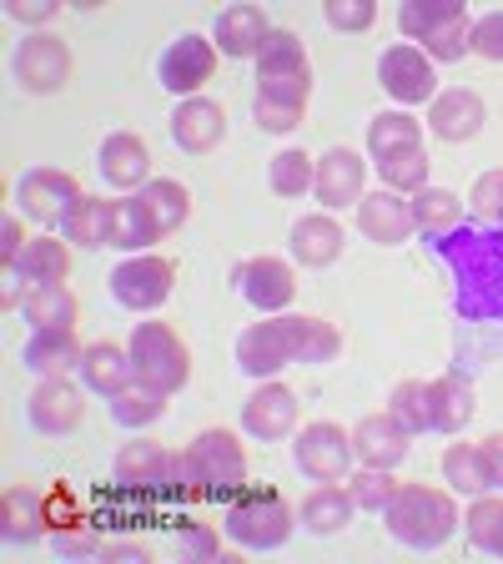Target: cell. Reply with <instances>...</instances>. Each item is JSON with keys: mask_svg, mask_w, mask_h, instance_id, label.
Masks as SVG:
<instances>
[{"mask_svg": "<svg viewBox=\"0 0 503 564\" xmlns=\"http://www.w3.org/2000/svg\"><path fill=\"white\" fill-rule=\"evenodd\" d=\"M383 524L387 534L408 550L428 554V550H444L448 540L458 534V505H453V489H434V484H403L393 494V505L383 509Z\"/></svg>", "mask_w": 503, "mask_h": 564, "instance_id": "6da1fadb", "label": "cell"}, {"mask_svg": "<svg viewBox=\"0 0 503 564\" xmlns=\"http://www.w3.org/2000/svg\"><path fill=\"white\" fill-rule=\"evenodd\" d=\"M222 529H227V540L232 544L267 554V550H282V544L293 540L297 509L287 505L277 489H237L232 499H227Z\"/></svg>", "mask_w": 503, "mask_h": 564, "instance_id": "7a4b0ae2", "label": "cell"}, {"mask_svg": "<svg viewBox=\"0 0 503 564\" xmlns=\"http://www.w3.org/2000/svg\"><path fill=\"white\" fill-rule=\"evenodd\" d=\"M258 96L282 101V106H303L307 111V96H313V61H307L297 31H287V25H272L262 51H258Z\"/></svg>", "mask_w": 503, "mask_h": 564, "instance_id": "3957f363", "label": "cell"}, {"mask_svg": "<svg viewBox=\"0 0 503 564\" xmlns=\"http://www.w3.org/2000/svg\"><path fill=\"white\" fill-rule=\"evenodd\" d=\"M131 364H136V378L141 383L162 388L166 399L172 393H182L192 378V352L187 343L176 338V328H166V323H136L131 328Z\"/></svg>", "mask_w": 503, "mask_h": 564, "instance_id": "277c9868", "label": "cell"}, {"mask_svg": "<svg viewBox=\"0 0 503 564\" xmlns=\"http://www.w3.org/2000/svg\"><path fill=\"white\" fill-rule=\"evenodd\" d=\"M293 464H297V474L313 484H348V474L358 469L352 434L332 419L303 423V434H293Z\"/></svg>", "mask_w": 503, "mask_h": 564, "instance_id": "5b68a950", "label": "cell"}, {"mask_svg": "<svg viewBox=\"0 0 503 564\" xmlns=\"http://www.w3.org/2000/svg\"><path fill=\"white\" fill-rule=\"evenodd\" d=\"M70 70H76V61H70V46L61 41L56 31H31L15 46L11 56V76L21 91L31 96H56L70 86Z\"/></svg>", "mask_w": 503, "mask_h": 564, "instance_id": "8992f818", "label": "cell"}, {"mask_svg": "<svg viewBox=\"0 0 503 564\" xmlns=\"http://www.w3.org/2000/svg\"><path fill=\"white\" fill-rule=\"evenodd\" d=\"M187 454H192L201 494L232 499L237 489H247V448L237 444V434H227V429H201L187 444Z\"/></svg>", "mask_w": 503, "mask_h": 564, "instance_id": "52a82bcc", "label": "cell"}, {"mask_svg": "<svg viewBox=\"0 0 503 564\" xmlns=\"http://www.w3.org/2000/svg\"><path fill=\"white\" fill-rule=\"evenodd\" d=\"M172 288H176V262L156 258V252H131L111 272V297L127 313H156L172 297Z\"/></svg>", "mask_w": 503, "mask_h": 564, "instance_id": "ba28073f", "label": "cell"}, {"mask_svg": "<svg viewBox=\"0 0 503 564\" xmlns=\"http://www.w3.org/2000/svg\"><path fill=\"white\" fill-rule=\"evenodd\" d=\"M217 61H222V51H217V41L211 35H197V31H182L172 41V46L156 56V82L166 86L172 96H201V86L217 76Z\"/></svg>", "mask_w": 503, "mask_h": 564, "instance_id": "9c48e42d", "label": "cell"}, {"mask_svg": "<svg viewBox=\"0 0 503 564\" xmlns=\"http://www.w3.org/2000/svg\"><path fill=\"white\" fill-rule=\"evenodd\" d=\"M81 197L86 192L76 187V176L61 172V166H31V172H21V182H15V212L41 227H61Z\"/></svg>", "mask_w": 503, "mask_h": 564, "instance_id": "30bf717a", "label": "cell"}, {"mask_svg": "<svg viewBox=\"0 0 503 564\" xmlns=\"http://www.w3.org/2000/svg\"><path fill=\"white\" fill-rule=\"evenodd\" d=\"M378 82L398 106H423L438 96V66L428 61V51L413 46V41H398L378 56Z\"/></svg>", "mask_w": 503, "mask_h": 564, "instance_id": "8fae6325", "label": "cell"}, {"mask_svg": "<svg viewBox=\"0 0 503 564\" xmlns=\"http://www.w3.org/2000/svg\"><path fill=\"white\" fill-rule=\"evenodd\" d=\"M232 282H237V293H242V303L247 307H258L262 317H277L282 307H293V297H297V268L293 262H282V258H247L242 268L232 272Z\"/></svg>", "mask_w": 503, "mask_h": 564, "instance_id": "7c38bea8", "label": "cell"}, {"mask_svg": "<svg viewBox=\"0 0 503 564\" xmlns=\"http://www.w3.org/2000/svg\"><path fill=\"white\" fill-rule=\"evenodd\" d=\"M297 419H303V409H297V393L282 383H258L252 393H247L242 403V434L258 438V444H277V438H293L297 434Z\"/></svg>", "mask_w": 503, "mask_h": 564, "instance_id": "4fadbf2b", "label": "cell"}, {"mask_svg": "<svg viewBox=\"0 0 503 564\" xmlns=\"http://www.w3.org/2000/svg\"><path fill=\"white\" fill-rule=\"evenodd\" d=\"M237 368H242L247 378H258V383H267V378H277L282 368H293V338H287V317H262V323H252V328H242V338H237Z\"/></svg>", "mask_w": 503, "mask_h": 564, "instance_id": "5bb4252c", "label": "cell"}, {"mask_svg": "<svg viewBox=\"0 0 503 564\" xmlns=\"http://www.w3.org/2000/svg\"><path fill=\"white\" fill-rule=\"evenodd\" d=\"M25 419H31L35 434L61 438V434H70V429H81L86 393L70 383V378H41V383H35V393L25 399Z\"/></svg>", "mask_w": 503, "mask_h": 564, "instance_id": "9a60e30c", "label": "cell"}, {"mask_svg": "<svg viewBox=\"0 0 503 564\" xmlns=\"http://www.w3.org/2000/svg\"><path fill=\"white\" fill-rule=\"evenodd\" d=\"M363 182H368V162L352 147H328L317 156V182H313V197L322 202V212H338V207H358L363 202Z\"/></svg>", "mask_w": 503, "mask_h": 564, "instance_id": "2e32d148", "label": "cell"}, {"mask_svg": "<svg viewBox=\"0 0 503 564\" xmlns=\"http://www.w3.org/2000/svg\"><path fill=\"white\" fill-rule=\"evenodd\" d=\"M96 172H101L106 187L117 192H136L152 182V152L136 131H111V137L96 147Z\"/></svg>", "mask_w": 503, "mask_h": 564, "instance_id": "e0dca14e", "label": "cell"}, {"mask_svg": "<svg viewBox=\"0 0 503 564\" xmlns=\"http://www.w3.org/2000/svg\"><path fill=\"white\" fill-rule=\"evenodd\" d=\"M483 121H489V106H483V96L469 91V86H448V91H438L434 101H428V131H434L438 141L463 147V141H473L483 131Z\"/></svg>", "mask_w": 503, "mask_h": 564, "instance_id": "ac0fdd59", "label": "cell"}, {"mask_svg": "<svg viewBox=\"0 0 503 564\" xmlns=\"http://www.w3.org/2000/svg\"><path fill=\"white\" fill-rule=\"evenodd\" d=\"M227 137V111L222 101H211V96H187V101H176L172 111V141L182 152L192 156H207L217 152Z\"/></svg>", "mask_w": 503, "mask_h": 564, "instance_id": "d6986e66", "label": "cell"}, {"mask_svg": "<svg viewBox=\"0 0 503 564\" xmlns=\"http://www.w3.org/2000/svg\"><path fill=\"white\" fill-rule=\"evenodd\" d=\"M51 514H46V494L31 489V484H11L0 494V540L11 550H25V544L46 540L51 534Z\"/></svg>", "mask_w": 503, "mask_h": 564, "instance_id": "ffe728a7", "label": "cell"}, {"mask_svg": "<svg viewBox=\"0 0 503 564\" xmlns=\"http://www.w3.org/2000/svg\"><path fill=\"white\" fill-rule=\"evenodd\" d=\"M408 448H413V434L387 409L358 419V429H352V454L368 469H398L403 458H408Z\"/></svg>", "mask_w": 503, "mask_h": 564, "instance_id": "44dd1931", "label": "cell"}, {"mask_svg": "<svg viewBox=\"0 0 503 564\" xmlns=\"http://www.w3.org/2000/svg\"><path fill=\"white\" fill-rule=\"evenodd\" d=\"M358 232L368 237V242L378 247H403L418 227H413V207L408 197H398V192H363V202H358Z\"/></svg>", "mask_w": 503, "mask_h": 564, "instance_id": "7402d4cb", "label": "cell"}, {"mask_svg": "<svg viewBox=\"0 0 503 564\" xmlns=\"http://www.w3.org/2000/svg\"><path fill=\"white\" fill-rule=\"evenodd\" d=\"M287 247H293V262H303V268H332L342 258V247H348V232H342L332 212H307L293 223Z\"/></svg>", "mask_w": 503, "mask_h": 564, "instance_id": "603a6c76", "label": "cell"}, {"mask_svg": "<svg viewBox=\"0 0 503 564\" xmlns=\"http://www.w3.org/2000/svg\"><path fill=\"white\" fill-rule=\"evenodd\" d=\"M272 21L262 6H252V0H237V6H227V11H217V25H211V41H217V51H222L227 61H242V56H258L262 41H267Z\"/></svg>", "mask_w": 503, "mask_h": 564, "instance_id": "cb8c5ba5", "label": "cell"}, {"mask_svg": "<svg viewBox=\"0 0 503 564\" xmlns=\"http://www.w3.org/2000/svg\"><path fill=\"white\" fill-rule=\"evenodd\" d=\"M81 358H86V343L76 338V328H46V333H31L21 348V364L31 368L35 378H70L81 373Z\"/></svg>", "mask_w": 503, "mask_h": 564, "instance_id": "d4e9b609", "label": "cell"}, {"mask_svg": "<svg viewBox=\"0 0 503 564\" xmlns=\"http://www.w3.org/2000/svg\"><path fill=\"white\" fill-rule=\"evenodd\" d=\"M166 469H172V454L156 438L136 434L131 444H121L117 464H111V479L127 494H152V489H166Z\"/></svg>", "mask_w": 503, "mask_h": 564, "instance_id": "484cf974", "label": "cell"}, {"mask_svg": "<svg viewBox=\"0 0 503 564\" xmlns=\"http://www.w3.org/2000/svg\"><path fill=\"white\" fill-rule=\"evenodd\" d=\"M81 383L91 388V393H101V399H117L121 388L136 383V364H131V348H121V343H111V338L86 343Z\"/></svg>", "mask_w": 503, "mask_h": 564, "instance_id": "4316f807", "label": "cell"}, {"mask_svg": "<svg viewBox=\"0 0 503 564\" xmlns=\"http://www.w3.org/2000/svg\"><path fill=\"white\" fill-rule=\"evenodd\" d=\"M352 514H358V505H352L348 484H317V489L303 499V509H297L303 529H307V534H317V540L342 534V529L352 524Z\"/></svg>", "mask_w": 503, "mask_h": 564, "instance_id": "83f0119b", "label": "cell"}, {"mask_svg": "<svg viewBox=\"0 0 503 564\" xmlns=\"http://www.w3.org/2000/svg\"><path fill=\"white\" fill-rule=\"evenodd\" d=\"M287 317V338H293V364L317 368V364H332L342 352V333L332 328L328 317L317 313H282Z\"/></svg>", "mask_w": 503, "mask_h": 564, "instance_id": "f1b7e54d", "label": "cell"}, {"mask_svg": "<svg viewBox=\"0 0 503 564\" xmlns=\"http://www.w3.org/2000/svg\"><path fill=\"white\" fill-rule=\"evenodd\" d=\"M423 147V121L413 111H378L368 121V156L373 162H387L398 152H418Z\"/></svg>", "mask_w": 503, "mask_h": 564, "instance_id": "f546056e", "label": "cell"}, {"mask_svg": "<svg viewBox=\"0 0 503 564\" xmlns=\"http://www.w3.org/2000/svg\"><path fill=\"white\" fill-rule=\"evenodd\" d=\"M156 223L152 212H146V202H141V192H131V197H117L111 202V247L117 252H146V247L156 242Z\"/></svg>", "mask_w": 503, "mask_h": 564, "instance_id": "4dcf8cb0", "label": "cell"}, {"mask_svg": "<svg viewBox=\"0 0 503 564\" xmlns=\"http://www.w3.org/2000/svg\"><path fill=\"white\" fill-rule=\"evenodd\" d=\"M479 413V399H473V383L463 373H444L434 378V419L438 434H463Z\"/></svg>", "mask_w": 503, "mask_h": 564, "instance_id": "1f68e13d", "label": "cell"}, {"mask_svg": "<svg viewBox=\"0 0 503 564\" xmlns=\"http://www.w3.org/2000/svg\"><path fill=\"white\" fill-rule=\"evenodd\" d=\"M141 202H146V212H152V223L162 237L182 232L192 217V192L176 182V176H152L146 187H141Z\"/></svg>", "mask_w": 503, "mask_h": 564, "instance_id": "d6a6232c", "label": "cell"}, {"mask_svg": "<svg viewBox=\"0 0 503 564\" xmlns=\"http://www.w3.org/2000/svg\"><path fill=\"white\" fill-rule=\"evenodd\" d=\"M387 413H393V419H398L413 438H418V434H438L434 383H423V378H403V383H393V393H387Z\"/></svg>", "mask_w": 503, "mask_h": 564, "instance_id": "836d02e7", "label": "cell"}, {"mask_svg": "<svg viewBox=\"0 0 503 564\" xmlns=\"http://www.w3.org/2000/svg\"><path fill=\"white\" fill-rule=\"evenodd\" d=\"M15 268H21L25 278L35 282V288H51V282H66V278H70V242H66V237H56V232H41V237H31Z\"/></svg>", "mask_w": 503, "mask_h": 564, "instance_id": "e575fe53", "label": "cell"}, {"mask_svg": "<svg viewBox=\"0 0 503 564\" xmlns=\"http://www.w3.org/2000/svg\"><path fill=\"white\" fill-rule=\"evenodd\" d=\"M438 469H444V484L463 499H479V494H493L489 484V464H483V448L479 444H448L444 458H438Z\"/></svg>", "mask_w": 503, "mask_h": 564, "instance_id": "d590c367", "label": "cell"}, {"mask_svg": "<svg viewBox=\"0 0 503 564\" xmlns=\"http://www.w3.org/2000/svg\"><path fill=\"white\" fill-rule=\"evenodd\" d=\"M76 313H81V303H76V293H70L66 282L35 288V293L25 297V307H21V317L31 323V333H46V328H76Z\"/></svg>", "mask_w": 503, "mask_h": 564, "instance_id": "8d00e7d4", "label": "cell"}, {"mask_svg": "<svg viewBox=\"0 0 503 564\" xmlns=\"http://www.w3.org/2000/svg\"><path fill=\"white\" fill-rule=\"evenodd\" d=\"M408 207H413V227H418L423 237H444L463 223V197L448 187H434V182H428L418 197H408Z\"/></svg>", "mask_w": 503, "mask_h": 564, "instance_id": "74e56055", "label": "cell"}, {"mask_svg": "<svg viewBox=\"0 0 503 564\" xmlns=\"http://www.w3.org/2000/svg\"><path fill=\"white\" fill-rule=\"evenodd\" d=\"M458 15H469L463 0H403L398 31H403V41H428V35H438L448 21H458Z\"/></svg>", "mask_w": 503, "mask_h": 564, "instance_id": "f35d334b", "label": "cell"}, {"mask_svg": "<svg viewBox=\"0 0 503 564\" xmlns=\"http://www.w3.org/2000/svg\"><path fill=\"white\" fill-rule=\"evenodd\" d=\"M61 237L70 247H111V202L81 197L70 207L66 223H61Z\"/></svg>", "mask_w": 503, "mask_h": 564, "instance_id": "ab89813d", "label": "cell"}, {"mask_svg": "<svg viewBox=\"0 0 503 564\" xmlns=\"http://www.w3.org/2000/svg\"><path fill=\"white\" fill-rule=\"evenodd\" d=\"M162 413H166V393H162V388H152V383H141V378L111 399V419H117L121 429H131V434L152 429Z\"/></svg>", "mask_w": 503, "mask_h": 564, "instance_id": "60d3db41", "label": "cell"}, {"mask_svg": "<svg viewBox=\"0 0 503 564\" xmlns=\"http://www.w3.org/2000/svg\"><path fill=\"white\" fill-rule=\"evenodd\" d=\"M463 529H469V544L489 560H503V494H479L463 514Z\"/></svg>", "mask_w": 503, "mask_h": 564, "instance_id": "b9f144b4", "label": "cell"}, {"mask_svg": "<svg viewBox=\"0 0 503 564\" xmlns=\"http://www.w3.org/2000/svg\"><path fill=\"white\" fill-rule=\"evenodd\" d=\"M313 182H317V156H307L303 147H282L267 162V187L277 197H303V192H313Z\"/></svg>", "mask_w": 503, "mask_h": 564, "instance_id": "7bdbcfd3", "label": "cell"}, {"mask_svg": "<svg viewBox=\"0 0 503 564\" xmlns=\"http://www.w3.org/2000/svg\"><path fill=\"white\" fill-rule=\"evenodd\" d=\"M398 489L403 484L393 479V469H368V464H358V469L348 474V494H352V505H358V514H383Z\"/></svg>", "mask_w": 503, "mask_h": 564, "instance_id": "ee69618b", "label": "cell"}, {"mask_svg": "<svg viewBox=\"0 0 503 564\" xmlns=\"http://www.w3.org/2000/svg\"><path fill=\"white\" fill-rule=\"evenodd\" d=\"M428 152H398V156H387V162H378V176H383V187L387 192H398V197H418L423 187H428Z\"/></svg>", "mask_w": 503, "mask_h": 564, "instance_id": "f6af8a7d", "label": "cell"}, {"mask_svg": "<svg viewBox=\"0 0 503 564\" xmlns=\"http://www.w3.org/2000/svg\"><path fill=\"white\" fill-rule=\"evenodd\" d=\"M423 51H428V61H463L473 56V15H458V21H448L438 35H428L423 41Z\"/></svg>", "mask_w": 503, "mask_h": 564, "instance_id": "bcb514c9", "label": "cell"}, {"mask_svg": "<svg viewBox=\"0 0 503 564\" xmlns=\"http://www.w3.org/2000/svg\"><path fill=\"white\" fill-rule=\"evenodd\" d=\"M469 212L479 217V223L503 227V166H493V172H483L479 182H473V192H469Z\"/></svg>", "mask_w": 503, "mask_h": 564, "instance_id": "7dc6e473", "label": "cell"}, {"mask_svg": "<svg viewBox=\"0 0 503 564\" xmlns=\"http://www.w3.org/2000/svg\"><path fill=\"white\" fill-rule=\"evenodd\" d=\"M176 554H182V560L207 564V560H217V554H222V540H217V529H211V524L187 519V524L176 529Z\"/></svg>", "mask_w": 503, "mask_h": 564, "instance_id": "c3c4849f", "label": "cell"}, {"mask_svg": "<svg viewBox=\"0 0 503 564\" xmlns=\"http://www.w3.org/2000/svg\"><path fill=\"white\" fill-rule=\"evenodd\" d=\"M303 106H282V101H267V96H252V121H258L262 131H272V137H287V131L303 127Z\"/></svg>", "mask_w": 503, "mask_h": 564, "instance_id": "681fc988", "label": "cell"}, {"mask_svg": "<svg viewBox=\"0 0 503 564\" xmlns=\"http://www.w3.org/2000/svg\"><path fill=\"white\" fill-rule=\"evenodd\" d=\"M322 21H328L332 31H368V25L378 21V6L373 0H328V6H322Z\"/></svg>", "mask_w": 503, "mask_h": 564, "instance_id": "f907efd6", "label": "cell"}, {"mask_svg": "<svg viewBox=\"0 0 503 564\" xmlns=\"http://www.w3.org/2000/svg\"><path fill=\"white\" fill-rule=\"evenodd\" d=\"M51 554H56V560H96V554H101V540L86 534V529H76V524H61V529H51Z\"/></svg>", "mask_w": 503, "mask_h": 564, "instance_id": "816d5d0a", "label": "cell"}, {"mask_svg": "<svg viewBox=\"0 0 503 564\" xmlns=\"http://www.w3.org/2000/svg\"><path fill=\"white\" fill-rule=\"evenodd\" d=\"M473 56L503 61V11H483L473 21Z\"/></svg>", "mask_w": 503, "mask_h": 564, "instance_id": "f5cc1de1", "label": "cell"}, {"mask_svg": "<svg viewBox=\"0 0 503 564\" xmlns=\"http://www.w3.org/2000/svg\"><path fill=\"white\" fill-rule=\"evenodd\" d=\"M0 282H6V288H0V303H6V313H15V307H25V297L35 293V282L25 278V272L15 268V262H0Z\"/></svg>", "mask_w": 503, "mask_h": 564, "instance_id": "db71d44e", "label": "cell"}, {"mask_svg": "<svg viewBox=\"0 0 503 564\" xmlns=\"http://www.w3.org/2000/svg\"><path fill=\"white\" fill-rule=\"evenodd\" d=\"M25 242H31V237L21 232V212H6V217H0V262H21Z\"/></svg>", "mask_w": 503, "mask_h": 564, "instance_id": "11a10c76", "label": "cell"}, {"mask_svg": "<svg viewBox=\"0 0 503 564\" xmlns=\"http://www.w3.org/2000/svg\"><path fill=\"white\" fill-rule=\"evenodd\" d=\"M56 0H11V6H6V15H11V21H21V25H46V21H56Z\"/></svg>", "mask_w": 503, "mask_h": 564, "instance_id": "9f6ffc18", "label": "cell"}, {"mask_svg": "<svg viewBox=\"0 0 503 564\" xmlns=\"http://www.w3.org/2000/svg\"><path fill=\"white\" fill-rule=\"evenodd\" d=\"M96 560H106V564H117V560H152V550H146V544L141 540H111V544H101V554H96Z\"/></svg>", "mask_w": 503, "mask_h": 564, "instance_id": "6f0895ef", "label": "cell"}, {"mask_svg": "<svg viewBox=\"0 0 503 564\" xmlns=\"http://www.w3.org/2000/svg\"><path fill=\"white\" fill-rule=\"evenodd\" d=\"M479 448H483V464H489V484H493V494H503V434H489Z\"/></svg>", "mask_w": 503, "mask_h": 564, "instance_id": "680465c9", "label": "cell"}]
</instances>
